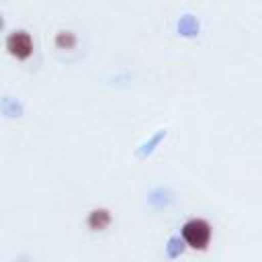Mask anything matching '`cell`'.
Returning <instances> with one entry per match:
<instances>
[{
	"label": "cell",
	"instance_id": "obj_1",
	"mask_svg": "<svg viewBox=\"0 0 262 262\" xmlns=\"http://www.w3.org/2000/svg\"><path fill=\"white\" fill-rule=\"evenodd\" d=\"M182 239L184 244L190 248V250H199V252H205L211 244V237H213V229H211V223L201 219V217H194V219H188L182 229Z\"/></svg>",
	"mask_w": 262,
	"mask_h": 262
},
{
	"label": "cell",
	"instance_id": "obj_3",
	"mask_svg": "<svg viewBox=\"0 0 262 262\" xmlns=\"http://www.w3.org/2000/svg\"><path fill=\"white\" fill-rule=\"evenodd\" d=\"M111 221H113V215H111V211L104 209V207L92 209V211L88 213V217H86V225H88L90 231H104V229L111 225Z\"/></svg>",
	"mask_w": 262,
	"mask_h": 262
},
{
	"label": "cell",
	"instance_id": "obj_4",
	"mask_svg": "<svg viewBox=\"0 0 262 262\" xmlns=\"http://www.w3.org/2000/svg\"><path fill=\"white\" fill-rule=\"evenodd\" d=\"M55 45H57L59 49H72V47L76 45V35L70 33V31H59V33L55 35Z\"/></svg>",
	"mask_w": 262,
	"mask_h": 262
},
{
	"label": "cell",
	"instance_id": "obj_2",
	"mask_svg": "<svg viewBox=\"0 0 262 262\" xmlns=\"http://www.w3.org/2000/svg\"><path fill=\"white\" fill-rule=\"evenodd\" d=\"M6 49L12 57H16L18 61H25L33 53V39L27 31H14L6 39Z\"/></svg>",
	"mask_w": 262,
	"mask_h": 262
}]
</instances>
